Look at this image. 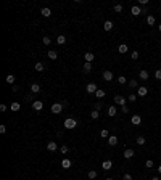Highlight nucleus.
Instances as JSON below:
<instances>
[{"label": "nucleus", "instance_id": "obj_3", "mask_svg": "<svg viewBox=\"0 0 161 180\" xmlns=\"http://www.w3.org/2000/svg\"><path fill=\"white\" fill-rule=\"evenodd\" d=\"M131 13H132V15H134V16H140V15H142V13H143V10L140 8V6L134 5V6H132V8H131Z\"/></svg>", "mask_w": 161, "mask_h": 180}, {"label": "nucleus", "instance_id": "obj_40", "mask_svg": "<svg viewBox=\"0 0 161 180\" xmlns=\"http://www.w3.org/2000/svg\"><path fill=\"white\" fill-rule=\"evenodd\" d=\"M135 100H137V95H134V93L129 95V101H135Z\"/></svg>", "mask_w": 161, "mask_h": 180}, {"label": "nucleus", "instance_id": "obj_28", "mask_svg": "<svg viewBox=\"0 0 161 180\" xmlns=\"http://www.w3.org/2000/svg\"><path fill=\"white\" fill-rule=\"evenodd\" d=\"M147 23H148L150 26H153V24H155V16H153V15H150L148 18H147Z\"/></svg>", "mask_w": 161, "mask_h": 180}, {"label": "nucleus", "instance_id": "obj_39", "mask_svg": "<svg viewBox=\"0 0 161 180\" xmlns=\"http://www.w3.org/2000/svg\"><path fill=\"white\" fill-rule=\"evenodd\" d=\"M155 77H156L158 80H161V69H158V71L155 72Z\"/></svg>", "mask_w": 161, "mask_h": 180}, {"label": "nucleus", "instance_id": "obj_42", "mask_svg": "<svg viewBox=\"0 0 161 180\" xmlns=\"http://www.w3.org/2000/svg\"><path fill=\"white\" fill-rule=\"evenodd\" d=\"M145 166H147V167H153V161H152V159H148V161L145 162Z\"/></svg>", "mask_w": 161, "mask_h": 180}, {"label": "nucleus", "instance_id": "obj_37", "mask_svg": "<svg viewBox=\"0 0 161 180\" xmlns=\"http://www.w3.org/2000/svg\"><path fill=\"white\" fill-rule=\"evenodd\" d=\"M118 82L121 84V85H124V84H126V77H124V76H119V77H118Z\"/></svg>", "mask_w": 161, "mask_h": 180}, {"label": "nucleus", "instance_id": "obj_2", "mask_svg": "<svg viewBox=\"0 0 161 180\" xmlns=\"http://www.w3.org/2000/svg\"><path fill=\"white\" fill-rule=\"evenodd\" d=\"M61 111H63V105L61 103H53L52 105V113L53 114H60Z\"/></svg>", "mask_w": 161, "mask_h": 180}, {"label": "nucleus", "instance_id": "obj_21", "mask_svg": "<svg viewBox=\"0 0 161 180\" xmlns=\"http://www.w3.org/2000/svg\"><path fill=\"white\" fill-rule=\"evenodd\" d=\"M64 42H66V37H64V36H58L56 37V43H58V45H63Z\"/></svg>", "mask_w": 161, "mask_h": 180}, {"label": "nucleus", "instance_id": "obj_54", "mask_svg": "<svg viewBox=\"0 0 161 180\" xmlns=\"http://www.w3.org/2000/svg\"><path fill=\"white\" fill-rule=\"evenodd\" d=\"M160 16H161V13H160Z\"/></svg>", "mask_w": 161, "mask_h": 180}, {"label": "nucleus", "instance_id": "obj_9", "mask_svg": "<svg viewBox=\"0 0 161 180\" xmlns=\"http://www.w3.org/2000/svg\"><path fill=\"white\" fill-rule=\"evenodd\" d=\"M103 79L107 80V82L113 80V72H111V71H105V72H103Z\"/></svg>", "mask_w": 161, "mask_h": 180}, {"label": "nucleus", "instance_id": "obj_38", "mask_svg": "<svg viewBox=\"0 0 161 180\" xmlns=\"http://www.w3.org/2000/svg\"><path fill=\"white\" fill-rule=\"evenodd\" d=\"M131 58L132 60H137V58H139V52H132L131 53Z\"/></svg>", "mask_w": 161, "mask_h": 180}, {"label": "nucleus", "instance_id": "obj_26", "mask_svg": "<svg viewBox=\"0 0 161 180\" xmlns=\"http://www.w3.org/2000/svg\"><path fill=\"white\" fill-rule=\"evenodd\" d=\"M44 69H45V66H44V63H36V71H39V72H42Z\"/></svg>", "mask_w": 161, "mask_h": 180}, {"label": "nucleus", "instance_id": "obj_18", "mask_svg": "<svg viewBox=\"0 0 161 180\" xmlns=\"http://www.w3.org/2000/svg\"><path fill=\"white\" fill-rule=\"evenodd\" d=\"M31 92H32V93H39L40 92V85L39 84H32V85H31Z\"/></svg>", "mask_w": 161, "mask_h": 180}, {"label": "nucleus", "instance_id": "obj_46", "mask_svg": "<svg viewBox=\"0 0 161 180\" xmlns=\"http://www.w3.org/2000/svg\"><path fill=\"white\" fill-rule=\"evenodd\" d=\"M124 180H132V175L131 174H124Z\"/></svg>", "mask_w": 161, "mask_h": 180}, {"label": "nucleus", "instance_id": "obj_48", "mask_svg": "<svg viewBox=\"0 0 161 180\" xmlns=\"http://www.w3.org/2000/svg\"><path fill=\"white\" fill-rule=\"evenodd\" d=\"M140 2V5H147V3H148V0H139Z\"/></svg>", "mask_w": 161, "mask_h": 180}, {"label": "nucleus", "instance_id": "obj_41", "mask_svg": "<svg viewBox=\"0 0 161 180\" xmlns=\"http://www.w3.org/2000/svg\"><path fill=\"white\" fill-rule=\"evenodd\" d=\"M121 111H122L124 114H127V113H129V108H127V106L124 105V106H121Z\"/></svg>", "mask_w": 161, "mask_h": 180}, {"label": "nucleus", "instance_id": "obj_43", "mask_svg": "<svg viewBox=\"0 0 161 180\" xmlns=\"http://www.w3.org/2000/svg\"><path fill=\"white\" fill-rule=\"evenodd\" d=\"M61 153H63V154H66V153H68V146H66V145L61 146Z\"/></svg>", "mask_w": 161, "mask_h": 180}, {"label": "nucleus", "instance_id": "obj_19", "mask_svg": "<svg viewBox=\"0 0 161 180\" xmlns=\"http://www.w3.org/2000/svg\"><path fill=\"white\" fill-rule=\"evenodd\" d=\"M139 77H140L142 80H147V79H148V71H145V69H143V71H140Z\"/></svg>", "mask_w": 161, "mask_h": 180}, {"label": "nucleus", "instance_id": "obj_11", "mask_svg": "<svg viewBox=\"0 0 161 180\" xmlns=\"http://www.w3.org/2000/svg\"><path fill=\"white\" fill-rule=\"evenodd\" d=\"M40 13H42V16H45V18H50V16H52V10L50 8H42Z\"/></svg>", "mask_w": 161, "mask_h": 180}, {"label": "nucleus", "instance_id": "obj_5", "mask_svg": "<svg viewBox=\"0 0 161 180\" xmlns=\"http://www.w3.org/2000/svg\"><path fill=\"white\" fill-rule=\"evenodd\" d=\"M137 92H139V97H145V95L148 93V89H147L145 85H140L139 89H137Z\"/></svg>", "mask_w": 161, "mask_h": 180}, {"label": "nucleus", "instance_id": "obj_4", "mask_svg": "<svg viewBox=\"0 0 161 180\" xmlns=\"http://www.w3.org/2000/svg\"><path fill=\"white\" fill-rule=\"evenodd\" d=\"M95 58V55L92 52H85V55H84V60H85V63H92Z\"/></svg>", "mask_w": 161, "mask_h": 180}, {"label": "nucleus", "instance_id": "obj_45", "mask_svg": "<svg viewBox=\"0 0 161 180\" xmlns=\"http://www.w3.org/2000/svg\"><path fill=\"white\" fill-rule=\"evenodd\" d=\"M5 132H6V127L5 125H0V134H5Z\"/></svg>", "mask_w": 161, "mask_h": 180}, {"label": "nucleus", "instance_id": "obj_6", "mask_svg": "<svg viewBox=\"0 0 161 180\" xmlns=\"http://www.w3.org/2000/svg\"><path fill=\"white\" fill-rule=\"evenodd\" d=\"M98 89H97V85H95L94 82H90V84H87V93H95Z\"/></svg>", "mask_w": 161, "mask_h": 180}, {"label": "nucleus", "instance_id": "obj_52", "mask_svg": "<svg viewBox=\"0 0 161 180\" xmlns=\"http://www.w3.org/2000/svg\"><path fill=\"white\" fill-rule=\"evenodd\" d=\"M158 29H160V31H161V24H160V26H158Z\"/></svg>", "mask_w": 161, "mask_h": 180}, {"label": "nucleus", "instance_id": "obj_50", "mask_svg": "<svg viewBox=\"0 0 161 180\" xmlns=\"http://www.w3.org/2000/svg\"><path fill=\"white\" fill-rule=\"evenodd\" d=\"M152 180H160V177H153V179H152Z\"/></svg>", "mask_w": 161, "mask_h": 180}, {"label": "nucleus", "instance_id": "obj_17", "mask_svg": "<svg viewBox=\"0 0 161 180\" xmlns=\"http://www.w3.org/2000/svg\"><path fill=\"white\" fill-rule=\"evenodd\" d=\"M19 108H21V105H19L18 101H15V103L10 105V109H11V111H19Z\"/></svg>", "mask_w": 161, "mask_h": 180}, {"label": "nucleus", "instance_id": "obj_31", "mask_svg": "<svg viewBox=\"0 0 161 180\" xmlns=\"http://www.w3.org/2000/svg\"><path fill=\"white\" fill-rule=\"evenodd\" d=\"M98 116H100V113H98V111H92V114H90V117H92V119H98Z\"/></svg>", "mask_w": 161, "mask_h": 180}, {"label": "nucleus", "instance_id": "obj_15", "mask_svg": "<svg viewBox=\"0 0 161 180\" xmlns=\"http://www.w3.org/2000/svg\"><path fill=\"white\" fill-rule=\"evenodd\" d=\"M102 167H103L105 171H109V169L113 167V162H111V161H103V164H102Z\"/></svg>", "mask_w": 161, "mask_h": 180}, {"label": "nucleus", "instance_id": "obj_34", "mask_svg": "<svg viewBox=\"0 0 161 180\" xmlns=\"http://www.w3.org/2000/svg\"><path fill=\"white\" fill-rule=\"evenodd\" d=\"M42 42L45 43V45H50V43H52V39H50V37H44V39H42Z\"/></svg>", "mask_w": 161, "mask_h": 180}, {"label": "nucleus", "instance_id": "obj_16", "mask_svg": "<svg viewBox=\"0 0 161 180\" xmlns=\"http://www.w3.org/2000/svg\"><path fill=\"white\" fill-rule=\"evenodd\" d=\"M61 167L63 169H69L71 167V161L69 159H63V161H61Z\"/></svg>", "mask_w": 161, "mask_h": 180}, {"label": "nucleus", "instance_id": "obj_51", "mask_svg": "<svg viewBox=\"0 0 161 180\" xmlns=\"http://www.w3.org/2000/svg\"><path fill=\"white\" fill-rule=\"evenodd\" d=\"M158 172H160V174H161V166H160V167H158Z\"/></svg>", "mask_w": 161, "mask_h": 180}, {"label": "nucleus", "instance_id": "obj_25", "mask_svg": "<svg viewBox=\"0 0 161 180\" xmlns=\"http://www.w3.org/2000/svg\"><path fill=\"white\" fill-rule=\"evenodd\" d=\"M103 29H105V31H111V29H113V23H111V21H105Z\"/></svg>", "mask_w": 161, "mask_h": 180}, {"label": "nucleus", "instance_id": "obj_20", "mask_svg": "<svg viewBox=\"0 0 161 180\" xmlns=\"http://www.w3.org/2000/svg\"><path fill=\"white\" fill-rule=\"evenodd\" d=\"M49 58H50V60H56V58H58L56 50H50V52H49Z\"/></svg>", "mask_w": 161, "mask_h": 180}, {"label": "nucleus", "instance_id": "obj_22", "mask_svg": "<svg viewBox=\"0 0 161 180\" xmlns=\"http://www.w3.org/2000/svg\"><path fill=\"white\" fill-rule=\"evenodd\" d=\"M105 95H107V92H105V90H97V92H95V97H97L98 100H100V98H103Z\"/></svg>", "mask_w": 161, "mask_h": 180}, {"label": "nucleus", "instance_id": "obj_23", "mask_svg": "<svg viewBox=\"0 0 161 180\" xmlns=\"http://www.w3.org/2000/svg\"><path fill=\"white\" fill-rule=\"evenodd\" d=\"M5 80H6V84H15V76H13V74H8V76L5 77Z\"/></svg>", "mask_w": 161, "mask_h": 180}, {"label": "nucleus", "instance_id": "obj_44", "mask_svg": "<svg viewBox=\"0 0 161 180\" xmlns=\"http://www.w3.org/2000/svg\"><path fill=\"white\" fill-rule=\"evenodd\" d=\"M100 108H102V103H95V106H94V109H95V111H98Z\"/></svg>", "mask_w": 161, "mask_h": 180}, {"label": "nucleus", "instance_id": "obj_12", "mask_svg": "<svg viewBox=\"0 0 161 180\" xmlns=\"http://www.w3.org/2000/svg\"><path fill=\"white\" fill-rule=\"evenodd\" d=\"M56 143H55V142H49V143H47V150L49 151H56Z\"/></svg>", "mask_w": 161, "mask_h": 180}, {"label": "nucleus", "instance_id": "obj_7", "mask_svg": "<svg viewBox=\"0 0 161 180\" xmlns=\"http://www.w3.org/2000/svg\"><path fill=\"white\" fill-rule=\"evenodd\" d=\"M114 103H118V105H121V106H124L126 98H124V97H121V95H116V97H114Z\"/></svg>", "mask_w": 161, "mask_h": 180}, {"label": "nucleus", "instance_id": "obj_29", "mask_svg": "<svg viewBox=\"0 0 161 180\" xmlns=\"http://www.w3.org/2000/svg\"><path fill=\"white\" fill-rule=\"evenodd\" d=\"M87 177H89V179H90V180H94L95 177H97V172H95V171H89V174H87Z\"/></svg>", "mask_w": 161, "mask_h": 180}, {"label": "nucleus", "instance_id": "obj_30", "mask_svg": "<svg viewBox=\"0 0 161 180\" xmlns=\"http://www.w3.org/2000/svg\"><path fill=\"white\" fill-rule=\"evenodd\" d=\"M100 137H103V138H109V134H108L107 129H103V130L100 132Z\"/></svg>", "mask_w": 161, "mask_h": 180}, {"label": "nucleus", "instance_id": "obj_49", "mask_svg": "<svg viewBox=\"0 0 161 180\" xmlns=\"http://www.w3.org/2000/svg\"><path fill=\"white\" fill-rule=\"evenodd\" d=\"M11 90H13V92H18V90H19V87H18V85H13V89H11Z\"/></svg>", "mask_w": 161, "mask_h": 180}, {"label": "nucleus", "instance_id": "obj_32", "mask_svg": "<svg viewBox=\"0 0 161 180\" xmlns=\"http://www.w3.org/2000/svg\"><path fill=\"white\" fill-rule=\"evenodd\" d=\"M129 87H131V89H137V80H129Z\"/></svg>", "mask_w": 161, "mask_h": 180}, {"label": "nucleus", "instance_id": "obj_27", "mask_svg": "<svg viewBox=\"0 0 161 180\" xmlns=\"http://www.w3.org/2000/svg\"><path fill=\"white\" fill-rule=\"evenodd\" d=\"M118 50H119V53H126V52H127V45H126V43H121Z\"/></svg>", "mask_w": 161, "mask_h": 180}, {"label": "nucleus", "instance_id": "obj_35", "mask_svg": "<svg viewBox=\"0 0 161 180\" xmlns=\"http://www.w3.org/2000/svg\"><path fill=\"white\" fill-rule=\"evenodd\" d=\"M137 143L139 145H145V137H137Z\"/></svg>", "mask_w": 161, "mask_h": 180}, {"label": "nucleus", "instance_id": "obj_47", "mask_svg": "<svg viewBox=\"0 0 161 180\" xmlns=\"http://www.w3.org/2000/svg\"><path fill=\"white\" fill-rule=\"evenodd\" d=\"M6 108H8L6 105H0V111H2V113H3V111H6Z\"/></svg>", "mask_w": 161, "mask_h": 180}, {"label": "nucleus", "instance_id": "obj_13", "mask_svg": "<svg viewBox=\"0 0 161 180\" xmlns=\"http://www.w3.org/2000/svg\"><path fill=\"white\" fill-rule=\"evenodd\" d=\"M132 156H134V150H131V148L124 150V158H126V159H131Z\"/></svg>", "mask_w": 161, "mask_h": 180}, {"label": "nucleus", "instance_id": "obj_33", "mask_svg": "<svg viewBox=\"0 0 161 180\" xmlns=\"http://www.w3.org/2000/svg\"><path fill=\"white\" fill-rule=\"evenodd\" d=\"M114 11H116V13H121V11H122V5H121V3L114 5Z\"/></svg>", "mask_w": 161, "mask_h": 180}, {"label": "nucleus", "instance_id": "obj_8", "mask_svg": "<svg viewBox=\"0 0 161 180\" xmlns=\"http://www.w3.org/2000/svg\"><path fill=\"white\" fill-rule=\"evenodd\" d=\"M42 108H44V103H42V101H34V103H32V109L40 111Z\"/></svg>", "mask_w": 161, "mask_h": 180}, {"label": "nucleus", "instance_id": "obj_24", "mask_svg": "<svg viewBox=\"0 0 161 180\" xmlns=\"http://www.w3.org/2000/svg\"><path fill=\"white\" fill-rule=\"evenodd\" d=\"M116 113H118L116 106H109L108 108V114H109V116H116Z\"/></svg>", "mask_w": 161, "mask_h": 180}, {"label": "nucleus", "instance_id": "obj_10", "mask_svg": "<svg viewBox=\"0 0 161 180\" xmlns=\"http://www.w3.org/2000/svg\"><path fill=\"white\" fill-rule=\"evenodd\" d=\"M116 143H118V137H116V135H111V137L108 138V145L109 146H114Z\"/></svg>", "mask_w": 161, "mask_h": 180}, {"label": "nucleus", "instance_id": "obj_1", "mask_svg": "<svg viewBox=\"0 0 161 180\" xmlns=\"http://www.w3.org/2000/svg\"><path fill=\"white\" fill-rule=\"evenodd\" d=\"M77 125V121L73 119V117H68V119H64V129H74Z\"/></svg>", "mask_w": 161, "mask_h": 180}, {"label": "nucleus", "instance_id": "obj_36", "mask_svg": "<svg viewBox=\"0 0 161 180\" xmlns=\"http://www.w3.org/2000/svg\"><path fill=\"white\" fill-rule=\"evenodd\" d=\"M90 69H92V64H90V63H85V64H84V71H85V72H89Z\"/></svg>", "mask_w": 161, "mask_h": 180}, {"label": "nucleus", "instance_id": "obj_53", "mask_svg": "<svg viewBox=\"0 0 161 180\" xmlns=\"http://www.w3.org/2000/svg\"><path fill=\"white\" fill-rule=\"evenodd\" d=\"M107 180H113V179H107Z\"/></svg>", "mask_w": 161, "mask_h": 180}, {"label": "nucleus", "instance_id": "obj_14", "mask_svg": "<svg viewBox=\"0 0 161 180\" xmlns=\"http://www.w3.org/2000/svg\"><path fill=\"white\" fill-rule=\"evenodd\" d=\"M132 124H134V125H140V122H142V117H140L139 116V114H137V116H132Z\"/></svg>", "mask_w": 161, "mask_h": 180}]
</instances>
